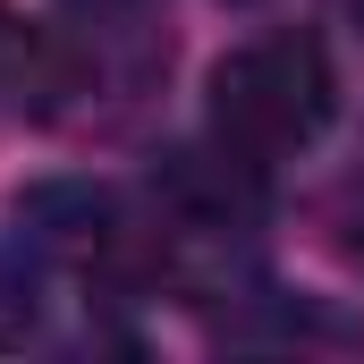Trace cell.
Instances as JSON below:
<instances>
[{
  "instance_id": "cell-5",
  "label": "cell",
  "mask_w": 364,
  "mask_h": 364,
  "mask_svg": "<svg viewBox=\"0 0 364 364\" xmlns=\"http://www.w3.org/2000/svg\"><path fill=\"white\" fill-rule=\"evenodd\" d=\"M339 9H348V17H356V34H364V0H339Z\"/></svg>"
},
{
  "instance_id": "cell-2",
  "label": "cell",
  "mask_w": 364,
  "mask_h": 364,
  "mask_svg": "<svg viewBox=\"0 0 364 364\" xmlns=\"http://www.w3.org/2000/svg\"><path fill=\"white\" fill-rule=\"evenodd\" d=\"M77 51L51 34V26H34V17H17L9 0H0V110H26V119H43V110H60L68 93H77Z\"/></svg>"
},
{
  "instance_id": "cell-3",
  "label": "cell",
  "mask_w": 364,
  "mask_h": 364,
  "mask_svg": "<svg viewBox=\"0 0 364 364\" xmlns=\"http://www.w3.org/2000/svg\"><path fill=\"white\" fill-rule=\"evenodd\" d=\"M26 331H34V279L0 263V348H17Z\"/></svg>"
},
{
  "instance_id": "cell-4",
  "label": "cell",
  "mask_w": 364,
  "mask_h": 364,
  "mask_svg": "<svg viewBox=\"0 0 364 364\" xmlns=\"http://www.w3.org/2000/svg\"><path fill=\"white\" fill-rule=\"evenodd\" d=\"M77 9H93V17H102V9H127V0H77Z\"/></svg>"
},
{
  "instance_id": "cell-1",
  "label": "cell",
  "mask_w": 364,
  "mask_h": 364,
  "mask_svg": "<svg viewBox=\"0 0 364 364\" xmlns=\"http://www.w3.org/2000/svg\"><path fill=\"white\" fill-rule=\"evenodd\" d=\"M331 51L314 34H255L212 68V144H229L237 161L272 170L288 153H305L331 127Z\"/></svg>"
}]
</instances>
